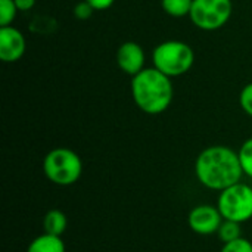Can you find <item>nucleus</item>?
I'll return each instance as SVG.
<instances>
[{
    "mask_svg": "<svg viewBox=\"0 0 252 252\" xmlns=\"http://www.w3.org/2000/svg\"><path fill=\"white\" fill-rule=\"evenodd\" d=\"M195 176L204 188L221 192L239 183L244 177V171L235 149L216 145L205 148L196 157Z\"/></svg>",
    "mask_w": 252,
    "mask_h": 252,
    "instance_id": "1",
    "label": "nucleus"
},
{
    "mask_svg": "<svg viewBox=\"0 0 252 252\" xmlns=\"http://www.w3.org/2000/svg\"><path fill=\"white\" fill-rule=\"evenodd\" d=\"M130 90L136 106L148 115L165 112L173 102L174 89L171 78L155 66L143 68L131 77Z\"/></svg>",
    "mask_w": 252,
    "mask_h": 252,
    "instance_id": "2",
    "label": "nucleus"
},
{
    "mask_svg": "<svg viewBox=\"0 0 252 252\" xmlns=\"http://www.w3.org/2000/svg\"><path fill=\"white\" fill-rule=\"evenodd\" d=\"M152 62L167 77H180L188 74L193 66L195 52L182 40H165L154 49Z\"/></svg>",
    "mask_w": 252,
    "mask_h": 252,
    "instance_id": "3",
    "label": "nucleus"
},
{
    "mask_svg": "<svg viewBox=\"0 0 252 252\" xmlns=\"http://www.w3.org/2000/svg\"><path fill=\"white\" fill-rule=\"evenodd\" d=\"M43 173L53 185L71 186L83 174V161L77 152L68 148H55L43 159Z\"/></svg>",
    "mask_w": 252,
    "mask_h": 252,
    "instance_id": "4",
    "label": "nucleus"
},
{
    "mask_svg": "<svg viewBox=\"0 0 252 252\" xmlns=\"http://www.w3.org/2000/svg\"><path fill=\"white\" fill-rule=\"evenodd\" d=\"M217 208L224 220L245 223L252 219V186L247 183H236L220 192L217 198Z\"/></svg>",
    "mask_w": 252,
    "mask_h": 252,
    "instance_id": "5",
    "label": "nucleus"
},
{
    "mask_svg": "<svg viewBox=\"0 0 252 252\" xmlns=\"http://www.w3.org/2000/svg\"><path fill=\"white\" fill-rule=\"evenodd\" d=\"M232 10V0H193L189 18L196 28L216 31L229 22Z\"/></svg>",
    "mask_w": 252,
    "mask_h": 252,
    "instance_id": "6",
    "label": "nucleus"
},
{
    "mask_svg": "<svg viewBox=\"0 0 252 252\" xmlns=\"http://www.w3.org/2000/svg\"><path fill=\"white\" fill-rule=\"evenodd\" d=\"M223 216L217 205H210V204H202L196 205L189 211L188 216V224L192 232L201 236H210V235H217L221 223H223Z\"/></svg>",
    "mask_w": 252,
    "mask_h": 252,
    "instance_id": "7",
    "label": "nucleus"
},
{
    "mask_svg": "<svg viewBox=\"0 0 252 252\" xmlns=\"http://www.w3.org/2000/svg\"><path fill=\"white\" fill-rule=\"evenodd\" d=\"M27 50L24 34L13 25L0 27V59L6 63L18 62Z\"/></svg>",
    "mask_w": 252,
    "mask_h": 252,
    "instance_id": "8",
    "label": "nucleus"
},
{
    "mask_svg": "<svg viewBox=\"0 0 252 252\" xmlns=\"http://www.w3.org/2000/svg\"><path fill=\"white\" fill-rule=\"evenodd\" d=\"M117 63L123 72L134 77L145 68V50L136 41H124L117 50Z\"/></svg>",
    "mask_w": 252,
    "mask_h": 252,
    "instance_id": "9",
    "label": "nucleus"
},
{
    "mask_svg": "<svg viewBox=\"0 0 252 252\" xmlns=\"http://www.w3.org/2000/svg\"><path fill=\"white\" fill-rule=\"evenodd\" d=\"M27 252H65V244L61 236L43 233L30 242Z\"/></svg>",
    "mask_w": 252,
    "mask_h": 252,
    "instance_id": "10",
    "label": "nucleus"
},
{
    "mask_svg": "<svg viewBox=\"0 0 252 252\" xmlns=\"http://www.w3.org/2000/svg\"><path fill=\"white\" fill-rule=\"evenodd\" d=\"M68 227V219L61 210H50L43 217V230L44 233L62 236Z\"/></svg>",
    "mask_w": 252,
    "mask_h": 252,
    "instance_id": "11",
    "label": "nucleus"
},
{
    "mask_svg": "<svg viewBox=\"0 0 252 252\" xmlns=\"http://www.w3.org/2000/svg\"><path fill=\"white\" fill-rule=\"evenodd\" d=\"M193 0H161L162 10L173 18L189 16Z\"/></svg>",
    "mask_w": 252,
    "mask_h": 252,
    "instance_id": "12",
    "label": "nucleus"
},
{
    "mask_svg": "<svg viewBox=\"0 0 252 252\" xmlns=\"http://www.w3.org/2000/svg\"><path fill=\"white\" fill-rule=\"evenodd\" d=\"M219 239L223 244L227 242H233L239 238H242V230H241V223L238 221H232V220H223L219 232H217Z\"/></svg>",
    "mask_w": 252,
    "mask_h": 252,
    "instance_id": "13",
    "label": "nucleus"
},
{
    "mask_svg": "<svg viewBox=\"0 0 252 252\" xmlns=\"http://www.w3.org/2000/svg\"><path fill=\"white\" fill-rule=\"evenodd\" d=\"M244 176L252 179V137L247 139L238 151Z\"/></svg>",
    "mask_w": 252,
    "mask_h": 252,
    "instance_id": "14",
    "label": "nucleus"
},
{
    "mask_svg": "<svg viewBox=\"0 0 252 252\" xmlns=\"http://www.w3.org/2000/svg\"><path fill=\"white\" fill-rule=\"evenodd\" d=\"M18 12L15 0H0V27L12 25Z\"/></svg>",
    "mask_w": 252,
    "mask_h": 252,
    "instance_id": "15",
    "label": "nucleus"
},
{
    "mask_svg": "<svg viewBox=\"0 0 252 252\" xmlns=\"http://www.w3.org/2000/svg\"><path fill=\"white\" fill-rule=\"evenodd\" d=\"M220 252H252V242L245 238H239L233 242L223 244Z\"/></svg>",
    "mask_w": 252,
    "mask_h": 252,
    "instance_id": "16",
    "label": "nucleus"
},
{
    "mask_svg": "<svg viewBox=\"0 0 252 252\" xmlns=\"http://www.w3.org/2000/svg\"><path fill=\"white\" fill-rule=\"evenodd\" d=\"M239 103H241V108L244 109V112L252 117V83H248L242 89V92L239 94Z\"/></svg>",
    "mask_w": 252,
    "mask_h": 252,
    "instance_id": "17",
    "label": "nucleus"
},
{
    "mask_svg": "<svg viewBox=\"0 0 252 252\" xmlns=\"http://www.w3.org/2000/svg\"><path fill=\"white\" fill-rule=\"evenodd\" d=\"M93 12H94V7H93L89 1H86V0L77 3L75 7H74V15H75V18L83 19V21H84V19H89V18L93 15Z\"/></svg>",
    "mask_w": 252,
    "mask_h": 252,
    "instance_id": "18",
    "label": "nucleus"
},
{
    "mask_svg": "<svg viewBox=\"0 0 252 252\" xmlns=\"http://www.w3.org/2000/svg\"><path fill=\"white\" fill-rule=\"evenodd\" d=\"M86 1H89L94 7V10H106L115 3V0H86Z\"/></svg>",
    "mask_w": 252,
    "mask_h": 252,
    "instance_id": "19",
    "label": "nucleus"
},
{
    "mask_svg": "<svg viewBox=\"0 0 252 252\" xmlns=\"http://www.w3.org/2000/svg\"><path fill=\"white\" fill-rule=\"evenodd\" d=\"M35 1L37 0H15V4H16L19 12H27L35 6Z\"/></svg>",
    "mask_w": 252,
    "mask_h": 252,
    "instance_id": "20",
    "label": "nucleus"
}]
</instances>
